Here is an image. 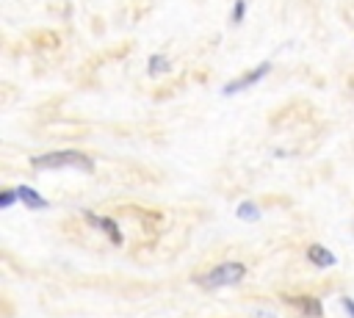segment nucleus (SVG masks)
Returning <instances> with one entry per match:
<instances>
[{
	"mask_svg": "<svg viewBox=\"0 0 354 318\" xmlns=\"http://www.w3.org/2000/svg\"><path fill=\"white\" fill-rule=\"evenodd\" d=\"M30 163L36 169H77V171H91L94 160L88 155H83L80 149H55V152H44V155H33Z\"/></svg>",
	"mask_w": 354,
	"mask_h": 318,
	"instance_id": "obj_1",
	"label": "nucleus"
},
{
	"mask_svg": "<svg viewBox=\"0 0 354 318\" xmlns=\"http://www.w3.org/2000/svg\"><path fill=\"white\" fill-rule=\"evenodd\" d=\"M243 277H246V265L243 263H218L207 274L199 277V285L213 290V288H224V285H238Z\"/></svg>",
	"mask_w": 354,
	"mask_h": 318,
	"instance_id": "obj_2",
	"label": "nucleus"
},
{
	"mask_svg": "<svg viewBox=\"0 0 354 318\" xmlns=\"http://www.w3.org/2000/svg\"><path fill=\"white\" fill-rule=\"evenodd\" d=\"M271 72V61H263V64H257V66H252L246 75H238V77H232L224 88H221V94L224 97H232V94H238V91H243V88H252L257 80H263L266 75Z\"/></svg>",
	"mask_w": 354,
	"mask_h": 318,
	"instance_id": "obj_3",
	"label": "nucleus"
},
{
	"mask_svg": "<svg viewBox=\"0 0 354 318\" xmlns=\"http://www.w3.org/2000/svg\"><path fill=\"white\" fill-rule=\"evenodd\" d=\"M86 216V221L94 227V230H102L116 246L122 243V232H119V224L113 221V218H108V216H97V213H83Z\"/></svg>",
	"mask_w": 354,
	"mask_h": 318,
	"instance_id": "obj_4",
	"label": "nucleus"
},
{
	"mask_svg": "<svg viewBox=\"0 0 354 318\" xmlns=\"http://www.w3.org/2000/svg\"><path fill=\"white\" fill-rule=\"evenodd\" d=\"M288 304H293L296 310H301L310 318H324V307H321V301L315 296H290Z\"/></svg>",
	"mask_w": 354,
	"mask_h": 318,
	"instance_id": "obj_5",
	"label": "nucleus"
},
{
	"mask_svg": "<svg viewBox=\"0 0 354 318\" xmlns=\"http://www.w3.org/2000/svg\"><path fill=\"white\" fill-rule=\"evenodd\" d=\"M17 196H19V202H22L25 207H30V210H44V207H50V202H47L36 188H30V185H19V188H17Z\"/></svg>",
	"mask_w": 354,
	"mask_h": 318,
	"instance_id": "obj_6",
	"label": "nucleus"
},
{
	"mask_svg": "<svg viewBox=\"0 0 354 318\" xmlns=\"http://www.w3.org/2000/svg\"><path fill=\"white\" fill-rule=\"evenodd\" d=\"M307 257H310V263H313V265H318V268H332V265L337 263L335 252H329V249H326V246H321V243H313V246L307 249Z\"/></svg>",
	"mask_w": 354,
	"mask_h": 318,
	"instance_id": "obj_7",
	"label": "nucleus"
},
{
	"mask_svg": "<svg viewBox=\"0 0 354 318\" xmlns=\"http://www.w3.org/2000/svg\"><path fill=\"white\" fill-rule=\"evenodd\" d=\"M235 213H238V218H246V221H257L260 218V207L254 205V202H241L238 207H235Z\"/></svg>",
	"mask_w": 354,
	"mask_h": 318,
	"instance_id": "obj_8",
	"label": "nucleus"
},
{
	"mask_svg": "<svg viewBox=\"0 0 354 318\" xmlns=\"http://www.w3.org/2000/svg\"><path fill=\"white\" fill-rule=\"evenodd\" d=\"M169 66H171V64L166 61V55H152L147 72H149V75H160V72H169Z\"/></svg>",
	"mask_w": 354,
	"mask_h": 318,
	"instance_id": "obj_9",
	"label": "nucleus"
},
{
	"mask_svg": "<svg viewBox=\"0 0 354 318\" xmlns=\"http://www.w3.org/2000/svg\"><path fill=\"white\" fill-rule=\"evenodd\" d=\"M243 14H246V0H235V6H232V25H241Z\"/></svg>",
	"mask_w": 354,
	"mask_h": 318,
	"instance_id": "obj_10",
	"label": "nucleus"
},
{
	"mask_svg": "<svg viewBox=\"0 0 354 318\" xmlns=\"http://www.w3.org/2000/svg\"><path fill=\"white\" fill-rule=\"evenodd\" d=\"M17 199H19V196H17V188H14V191L8 188V191H3V196H0V207L6 210V207H11Z\"/></svg>",
	"mask_w": 354,
	"mask_h": 318,
	"instance_id": "obj_11",
	"label": "nucleus"
},
{
	"mask_svg": "<svg viewBox=\"0 0 354 318\" xmlns=\"http://www.w3.org/2000/svg\"><path fill=\"white\" fill-rule=\"evenodd\" d=\"M340 304H343L346 315H348V318H354V299H351V296H343V299H340Z\"/></svg>",
	"mask_w": 354,
	"mask_h": 318,
	"instance_id": "obj_12",
	"label": "nucleus"
},
{
	"mask_svg": "<svg viewBox=\"0 0 354 318\" xmlns=\"http://www.w3.org/2000/svg\"><path fill=\"white\" fill-rule=\"evenodd\" d=\"M257 318H274L268 310H257Z\"/></svg>",
	"mask_w": 354,
	"mask_h": 318,
	"instance_id": "obj_13",
	"label": "nucleus"
}]
</instances>
